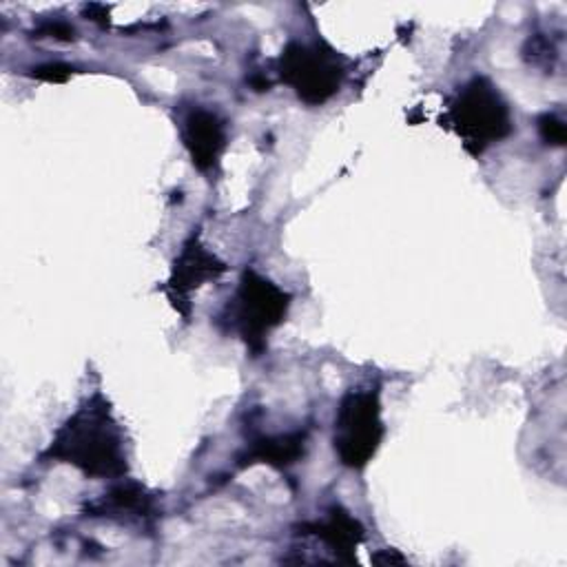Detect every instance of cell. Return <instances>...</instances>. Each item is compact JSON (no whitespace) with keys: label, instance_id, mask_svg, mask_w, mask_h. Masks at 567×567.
<instances>
[{"label":"cell","instance_id":"1","mask_svg":"<svg viewBox=\"0 0 567 567\" xmlns=\"http://www.w3.org/2000/svg\"><path fill=\"white\" fill-rule=\"evenodd\" d=\"M40 463H64L89 478L117 481L128 474L124 427L113 414L111 401L95 390L55 427L49 445L38 454Z\"/></svg>","mask_w":567,"mask_h":567},{"label":"cell","instance_id":"2","mask_svg":"<svg viewBox=\"0 0 567 567\" xmlns=\"http://www.w3.org/2000/svg\"><path fill=\"white\" fill-rule=\"evenodd\" d=\"M439 124L454 131L472 157L483 155L492 144L503 142L514 131L507 100L485 75H474L458 86Z\"/></svg>","mask_w":567,"mask_h":567},{"label":"cell","instance_id":"3","mask_svg":"<svg viewBox=\"0 0 567 567\" xmlns=\"http://www.w3.org/2000/svg\"><path fill=\"white\" fill-rule=\"evenodd\" d=\"M290 303V292L257 270L246 268L237 281L233 301L226 306L224 321L252 357H261L268 348L270 332L286 321Z\"/></svg>","mask_w":567,"mask_h":567},{"label":"cell","instance_id":"4","mask_svg":"<svg viewBox=\"0 0 567 567\" xmlns=\"http://www.w3.org/2000/svg\"><path fill=\"white\" fill-rule=\"evenodd\" d=\"M277 75L295 91L299 102L321 106L339 93L346 78V60L323 38L312 42L290 40L277 58Z\"/></svg>","mask_w":567,"mask_h":567},{"label":"cell","instance_id":"5","mask_svg":"<svg viewBox=\"0 0 567 567\" xmlns=\"http://www.w3.org/2000/svg\"><path fill=\"white\" fill-rule=\"evenodd\" d=\"M385 436L381 399L377 388L348 390L334 412L332 447L348 470H363L377 454Z\"/></svg>","mask_w":567,"mask_h":567},{"label":"cell","instance_id":"6","mask_svg":"<svg viewBox=\"0 0 567 567\" xmlns=\"http://www.w3.org/2000/svg\"><path fill=\"white\" fill-rule=\"evenodd\" d=\"M226 270L228 266L202 244L199 235L193 233L175 255L168 279L159 286V290L166 295L177 315H182L188 321L193 312L190 292L208 281L219 279Z\"/></svg>","mask_w":567,"mask_h":567},{"label":"cell","instance_id":"7","mask_svg":"<svg viewBox=\"0 0 567 567\" xmlns=\"http://www.w3.org/2000/svg\"><path fill=\"white\" fill-rule=\"evenodd\" d=\"M84 516L104 518L120 525H151L157 514V494L133 478H117L97 498L82 505Z\"/></svg>","mask_w":567,"mask_h":567},{"label":"cell","instance_id":"8","mask_svg":"<svg viewBox=\"0 0 567 567\" xmlns=\"http://www.w3.org/2000/svg\"><path fill=\"white\" fill-rule=\"evenodd\" d=\"M179 137L190 157V164L202 175L219 171L224 151L228 146L226 122L210 109L190 106L179 122Z\"/></svg>","mask_w":567,"mask_h":567},{"label":"cell","instance_id":"9","mask_svg":"<svg viewBox=\"0 0 567 567\" xmlns=\"http://www.w3.org/2000/svg\"><path fill=\"white\" fill-rule=\"evenodd\" d=\"M299 536H315L328 547L337 563L354 565L357 547L365 540V527L346 507L332 505L323 518L308 520L297 527Z\"/></svg>","mask_w":567,"mask_h":567},{"label":"cell","instance_id":"10","mask_svg":"<svg viewBox=\"0 0 567 567\" xmlns=\"http://www.w3.org/2000/svg\"><path fill=\"white\" fill-rule=\"evenodd\" d=\"M306 445H308L306 430H292L275 436H259L246 447L244 454L237 456V463L239 467L264 463L275 470H286L303 458Z\"/></svg>","mask_w":567,"mask_h":567},{"label":"cell","instance_id":"11","mask_svg":"<svg viewBox=\"0 0 567 567\" xmlns=\"http://www.w3.org/2000/svg\"><path fill=\"white\" fill-rule=\"evenodd\" d=\"M536 128H538V135H540V140L545 144H549V146H565V142H567V126H565V122L558 115H554V113L540 115L538 122H536Z\"/></svg>","mask_w":567,"mask_h":567},{"label":"cell","instance_id":"12","mask_svg":"<svg viewBox=\"0 0 567 567\" xmlns=\"http://www.w3.org/2000/svg\"><path fill=\"white\" fill-rule=\"evenodd\" d=\"M73 66L66 62H44V64H35L27 71L29 78L47 82V84H62L73 75Z\"/></svg>","mask_w":567,"mask_h":567},{"label":"cell","instance_id":"13","mask_svg":"<svg viewBox=\"0 0 567 567\" xmlns=\"http://www.w3.org/2000/svg\"><path fill=\"white\" fill-rule=\"evenodd\" d=\"M35 38H53V40H62V42H71L75 40V29L62 20V18H47L42 20L35 29H33Z\"/></svg>","mask_w":567,"mask_h":567},{"label":"cell","instance_id":"14","mask_svg":"<svg viewBox=\"0 0 567 567\" xmlns=\"http://www.w3.org/2000/svg\"><path fill=\"white\" fill-rule=\"evenodd\" d=\"M370 560L374 565H381V567H385V565H405L408 563V558L399 549H379L370 556Z\"/></svg>","mask_w":567,"mask_h":567},{"label":"cell","instance_id":"15","mask_svg":"<svg viewBox=\"0 0 567 567\" xmlns=\"http://www.w3.org/2000/svg\"><path fill=\"white\" fill-rule=\"evenodd\" d=\"M82 13L86 16V20H91V22H97L100 27H106V24H109V7H106V4H100V2H91V4H84Z\"/></svg>","mask_w":567,"mask_h":567}]
</instances>
